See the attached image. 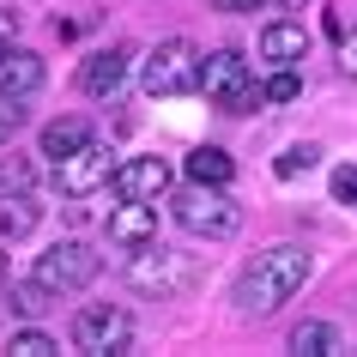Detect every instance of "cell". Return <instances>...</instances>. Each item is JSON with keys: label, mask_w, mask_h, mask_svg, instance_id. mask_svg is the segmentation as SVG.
<instances>
[{"label": "cell", "mask_w": 357, "mask_h": 357, "mask_svg": "<svg viewBox=\"0 0 357 357\" xmlns=\"http://www.w3.org/2000/svg\"><path fill=\"white\" fill-rule=\"evenodd\" d=\"M309 273H315V261H309L303 243H273V248H261V255L248 261V273L236 279V303H243L248 315H273L279 303H291L303 291Z\"/></svg>", "instance_id": "1"}, {"label": "cell", "mask_w": 357, "mask_h": 357, "mask_svg": "<svg viewBox=\"0 0 357 357\" xmlns=\"http://www.w3.org/2000/svg\"><path fill=\"white\" fill-rule=\"evenodd\" d=\"M200 91H206L212 109H225V115H248L255 103H266L261 85H255V67H248L236 49H212V55L200 61Z\"/></svg>", "instance_id": "2"}, {"label": "cell", "mask_w": 357, "mask_h": 357, "mask_svg": "<svg viewBox=\"0 0 357 357\" xmlns=\"http://www.w3.org/2000/svg\"><path fill=\"white\" fill-rule=\"evenodd\" d=\"M169 212H176V225L188 230V236H206V243H225L243 225V206L225 188H206V182H188V188L169 200Z\"/></svg>", "instance_id": "3"}, {"label": "cell", "mask_w": 357, "mask_h": 357, "mask_svg": "<svg viewBox=\"0 0 357 357\" xmlns=\"http://www.w3.org/2000/svg\"><path fill=\"white\" fill-rule=\"evenodd\" d=\"M200 49H194L188 37H169L158 43L146 55V67H139V85H146V97H188L200 91Z\"/></svg>", "instance_id": "4"}, {"label": "cell", "mask_w": 357, "mask_h": 357, "mask_svg": "<svg viewBox=\"0 0 357 357\" xmlns=\"http://www.w3.org/2000/svg\"><path fill=\"white\" fill-rule=\"evenodd\" d=\"M103 273V261L91 255V243H79V236H67V243H49L37 255V266H31V279L49 284L55 297H67V291H85V284Z\"/></svg>", "instance_id": "5"}, {"label": "cell", "mask_w": 357, "mask_h": 357, "mask_svg": "<svg viewBox=\"0 0 357 357\" xmlns=\"http://www.w3.org/2000/svg\"><path fill=\"white\" fill-rule=\"evenodd\" d=\"M133 345V315L115 309V303H85L73 315V351L85 357H115Z\"/></svg>", "instance_id": "6"}, {"label": "cell", "mask_w": 357, "mask_h": 357, "mask_svg": "<svg viewBox=\"0 0 357 357\" xmlns=\"http://www.w3.org/2000/svg\"><path fill=\"white\" fill-rule=\"evenodd\" d=\"M194 279V266L188 255H169V248H133V261H128V284L139 291V297H176V291H188Z\"/></svg>", "instance_id": "7"}, {"label": "cell", "mask_w": 357, "mask_h": 357, "mask_svg": "<svg viewBox=\"0 0 357 357\" xmlns=\"http://www.w3.org/2000/svg\"><path fill=\"white\" fill-rule=\"evenodd\" d=\"M109 182H115V151L97 146V139H85L79 151H67L55 164V188L67 194V200H85V194L109 188Z\"/></svg>", "instance_id": "8"}, {"label": "cell", "mask_w": 357, "mask_h": 357, "mask_svg": "<svg viewBox=\"0 0 357 357\" xmlns=\"http://www.w3.org/2000/svg\"><path fill=\"white\" fill-rule=\"evenodd\" d=\"M169 182H176V169H169V158H121L115 164V200H164L169 194Z\"/></svg>", "instance_id": "9"}, {"label": "cell", "mask_w": 357, "mask_h": 357, "mask_svg": "<svg viewBox=\"0 0 357 357\" xmlns=\"http://www.w3.org/2000/svg\"><path fill=\"white\" fill-rule=\"evenodd\" d=\"M103 236H109L115 248H151L158 243V206H151V200H121V206H109Z\"/></svg>", "instance_id": "10"}, {"label": "cell", "mask_w": 357, "mask_h": 357, "mask_svg": "<svg viewBox=\"0 0 357 357\" xmlns=\"http://www.w3.org/2000/svg\"><path fill=\"white\" fill-rule=\"evenodd\" d=\"M128 67H133V49H128V43H109V49L85 55V67H79V91H85V97H115V91H121V79H128Z\"/></svg>", "instance_id": "11"}, {"label": "cell", "mask_w": 357, "mask_h": 357, "mask_svg": "<svg viewBox=\"0 0 357 357\" xmlns=\"http://www.w3.org/2000/svg\"><path fill=\"white\" fill-rule=\"evenodd\" d=\"M43 79H49V67H43L37 49H0V91L6 97H37L43 91Z\"/></svg>", "instance_id": "12"}, {"label": "cell", "mask_w": 357, "mask_h": 357, "mask_svg": "<svg viewBox=\"0 0 357 357\" xmlns=\"http://www.w3.org/2000/svg\"><path fill=\"white\" fill-rule=\"evenodd\" d=\"M303 55H309V31H303L297 19L261 24V61H273V67H297Z\"/></svg>", "instance_id": "13"}, {"label": "cell", "mask_w": 357, "mask_h": 357, "mask_svg": "<svg viewBox=\"0 0 357 357\" xmlns=\"http://www.w3.org/2000/svg\"><path fill=\"white\" fill-rule=\"evenodd\" d=\"M37 225H43V206L31 200V188H6L0 194V236L19 243V236H31Z\"/></svg>", "instance_id": "14"}, {"label": "cell", "mask_w": 357, "mask_h": 357, "mask_svg": "<svg viewBox=\"0 0 357 357\" xmlns=\"http://www.w3.org/2000/svg\"><path fill=\"white\" fill-rule=\"evenodd\" d=\"M188 182H206V188H230V176H236V158L225 146H194L188 151Z\"/></svg>", "instance_id": "15"}, {"label": "cell", "mask_w": 357, "mask_h": 357, "mask_svg": "<svg viewBox=\"0 0 357 357\" xmlns=\"http://www.w3.org/2000/svg\"><path fill=\"white\" fill-rule=\"evenodd\" d=\"M85 139H91V121H85V115H61V121L43 128V158H55V164H61V158L79 151Z\"/></svg>", "instance_id": "16"}, {"label": "cell", "mask_w": 357, "mask_h": 357, "mask_svg": "<svg viewBox=\"0 0 357 357\" xmlns=\"http://www.w3.org/2000/svg\"><path fill=\"white\" fill-rule=\"evenodd\" d=\"M291 351H297V357H333L339 351V333L327 327V321H297V327H291Z\"/></svg>", "instance_id": "17"}, {"label": "cell", "mask_w": 357, "mask_h": 357, "mask_svg": "<svg viewBox=\"0 0 357 357\" xmlns=\"http://www.w3.org/2000/svg\"><path fill=\"white\" fill-rule=\"evenodd\" d=\"M6 351H13V357H49V351H61V345H55L49 333H43V327H13Z\"/></svg>", "instance_id": "18"}, {"label": "cell", "mask_w": 357, "mask_h": 357, "mask_svg": "<svg viewBox=\"0 0 357 357\" xmlns=\"http://www.w3.org/2000/svg\"><path fill=\"white\" fill-rule=\"evenodd\" d=\"M315 164H321V146H291V151H279L273 176H279V182H291V176H303V169H315Z\"/></svg>", "instance_id": "19"}, {"label": "cell", "mask_w": 357, "mask_h": 357, "mask_svg": "<svg viewBox=\"0 0 357 357\" xmlns=\"http://www.w3.org/2000/svg\"><path fill=\"white\" fill-rule=\"evenodd\" d=\"M261 97H266V103H297V97H303V79H297V67H279V73H273V79L261 85Z\"/></svg>", "instance_id": "20"}, {"label": "cell", "mask_w": 357, "mask_h": 357, "mask_svg": "<svg viewBox=\"0 0 357 357\" xmlns=\"http://www.w3.org/2000/svg\"><path fill=\"white\" fill-rule=\"evenodd\" d=\"M31 182H37L31 158H0V188H31Z\"/></svg>", "instance_id": "21"}, {"label": "cell", "mask_w": 357, "mask_h": 357, "mask_svg": "<svg viewBox=\"0 0 357 357\" xmlns=\"http://www.w3.org/2000/svg\"><path fill=\"white\" fill-rule=\"evenodd\" d=\"M19 128H24V97H6V91H0V146H6Z\"/></svg>", "instance_id": "22"}, {"label": "cell", "mask_w": 357, "mask_h": 357, "mask_svg": "<svg viewBox=\"0 0 357 357\" xmlns=\"http://www.w3.org/2000/svg\"><path fill=\"white\" fill-rule=\"evenodd\" d=\"M333 200H339V206H357V164H339L333 169Z\"/></svg>", "instance_id": "23"}, {"label": "cell", "mask_w": 357, "mask_h": 357, "mask_svg": "<svg viewBox=\"0 0 357 357\" xmlns=\"http://www.w3.org/2000/svg\"><path fill=\"white\" fill-rule=\"evenodd\" d=\"M13 37H19V13L0 6V49H13Z\"/></svg>", "instance_id": "24"}, {"label": "cell", "mask_w": 357, "mask_h": 357, "mask_svg": "<svg viewBox=\"0 0 357 357\" xmlns=\"http://www.w3.org/2000/svg\"><path fill=\"white\" fill-rule=\"evenodd\" d=\"M339 67L357 79V31H351V37H339Z\"/></svg>", "instance_id": "25"}, {"label": "cell", "mask_w": 357, "mask_h": 357, "mask_svg": "<svg viewBox=\"0 0 357 357\" xmlns=\"http://www.w3.org/2000/svg\"><path fill=\"white\" fill-rule=\"evenodd\" d=\"M218 13H255V6H266V0H212Z\"/></svg>", "instance_id": "26"}, {"label": "cell", "mask_w": 357, "mask_h": 357, "mask_svg": "<svg viewBox=\"0 0 357 357\" xmlns=\"http://www.w3.org/2000/svg\"><path fill=\"white\" fill-rule=\"evenodd\" d=\"M0 279H6V255H0Z\"/></svg>", "instance_id": "27"}]
</instances>
